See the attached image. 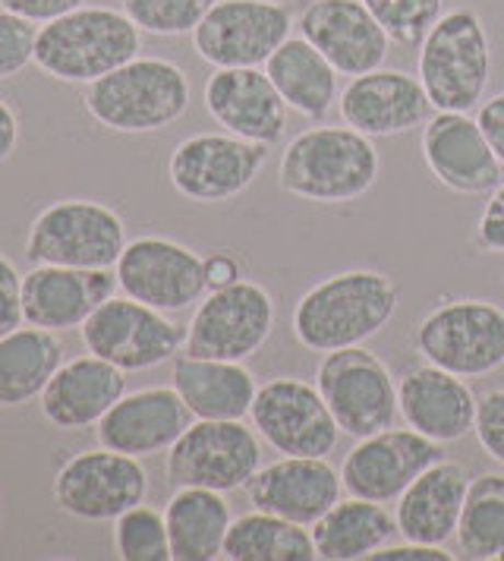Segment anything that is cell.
Segmentation results:
<instances>
[{
  "label": "cell",
  "instance_id": "obj_30",
  "mask_svg": "<svg viewBox=\"0 0 504 561\" xmlns=\"http://www.w3.org/2000/svg\"><path fill=\"white\" fill-rule=\"evenodd\" d=\"M174 561H215L225 556V539L233 517L225 492L183 485L164 505Z\"/></svg>",
  "mask_w": 504,
  "mask_h": 561
},
{
  "label": "cell",
  "instance_id": "obj_14",
  "mask_svg": "<svg viewBox=\"0 0 504 561\" xmlns=\"http://www.w3.org/2000/svg\"><path fill=\"white\" fill-rule=\"evenodd\" d=\"M290 7L280 0H218L193 28V48L215 70L265 67L290 38Z\"/></svg>",
  "mask_w": 504,
  "mask_h": 561
},
{
  "label": "cell",
  "instance_id": "obj_46",
  "mask_svg": "<svg viewBox=\"0 0 504 561\" xmlns=\"http://www.w3.org/2000/svg\"><path fill=\"white\" fill-rule=\"evenodd\" d=\"M20 146V117L10 104L0 99V164L10 161Z\"/></svg>",
  "mask_w": 504,
  "mask_h": 561
},
{
  "label": "cell",
  "instance_id": "obj_8",
  "mask_svg": "<svg viewBox=\"0 0 504 561\" xmlns=\"http://www.w3.org/2000/svg\"><path fill=\"white\" fill-rule=\"evenodd\" d=\"M420 357L460 379H479L504 366V309L492 300H451L416 325Z\"/></svg>",
  "mask_w": 504,
  "mask_h": 561
},
{
  "label": "cell",
  "instance_id": "obj_44",
  "mask_svg": "<svg viewBox=\"0 0 504 561\" xmlns=\"http://www.w3.org/2000/svg\"><path fill=\"white\" fill-rule=\"evenodd\" d=\"M376 561H451L454 556L445 552V546H426V542H410L403 539V546H381Z\"/></svg>",
  "mask_w": 504,
  "mask_h": 561
},
{
  "label": "cell",
  "instance_id": "obj_36",
  "mask_svg": "<svg viewBox=\"0 0 504 561\" xmlns=\"http://www.w3.org/2000/svg\"><path fill=\"white\" fill-rule=\"evenodd\" d=\"M388 38L401 48H420L432 26L445 16V0H363Z\"/></svg>",
  "mask_w": 504,
  "mask_h": 561
},
{
  "label": "cell",
  "instance_id": "obj_41",
  "mask_svg": "<svg viewBox=\"0 0 504 561\" xmlns=\"http://www.w3.org/2000/svg\"><path fill=\"white\" fill-rule=\"evenodd\" d=\"M473 243L482 253L504 255V180L489 193V203L479 215Z\"/></svg>",
  "mask_w": 504,
  "mask_h": 561
},
{
  "label": "cell",
  "instance_id": "obj_40",
  "mask_svg": "<svg viewBox=\"0 0 504 561\" xmlns=\"http://www.w3.org/2000/svg\"><path fill=\"white\" fill-rule=\"evenodd\" d=\"M23 322V275L16 272L10 255L0 250V337L16 332Z\"/></svg>",
  "mask_w": 504,
  "mask_h": 561
},
{
  "label": "cell",
  "instance_id": "obj_26",
  "mask_svg": "<svg viewBox=\"0 0 504 561\" xmlns=\"http://www.w3.org/2000/svg\"><path fill=\"white\" fill-rule=\"evenodd\" d=\"M126 394V373L121 366L95 357H76L67 359L48 388L42 391L38 404L42 416L50 426L76 433V430H92L99 426L101 416L114 408Z\"/></svg>",
  "mask_w": 504,
  "mask_h": 561
},
{
  "label": "cell",
  "instance_id": "obj_27",
  "mask_svg": "<svg viewBox=\"0 0 504 561\" xmlns=\"http://www.w3.org/2000/svg\"><path fill=\"white\" fill-rule=\"evenodd\" d=\"M467 485L470 477L460 463L445 458L432 463L398 499V534L410 542L445 546L451 536H457Z\"/></svg>",
  "mask_w": 504,
  "mask_h": 561
},
{
  "label": "cell",
  "instance_id": "obj_28",
  "mask_svg": "<svg viewBox=\"0 0 504 561\" xmlns=\"http://www.w3.org/2000/svg\"><path fill=\"white\" fill-rule=\"evenodd\" d=\"M171 385L196 420H243L250 416L259 385L243 363L176 354Z\"/></svg>",
  "mask_w": 504,
  "mask_h": 561
},
{
  "label": "cell",
  "instance_id": "obj_45",
  "mask_svg": "<svg viewBox=\"0 0 504 561\" xmlns=\"http://www.w3.org/2000/svg\"><path fill=\"white\" fill-rule=\"evenodd\" d=\"M205 278H208V290L227 287V284L243 278V262L230 250H215L205 259Z\"/></svg>",
  "mask_w": 504,
  "mask_h": 561
},
{
  "label": "cell",
  "instance_id": "obj_2",
  "mask_svg": "<svg viewBox=\"0 0 504 561\" xmlns=\"http://www.w3.org/2000/svg\"><path fill=\"white\" fill-rule=\"evenodd\" d=\"M378 149L353 127L302 129L277 164V186L302 203L341 205L366 196L378 180Z\"/></svg>",
  "mask_w": 504,
  "mask_h": 561
},
{
  "label": "cell",
  "instance_id": "obj_19",
  "mask_svg": "<svg viewBox=\"0 0 504 561\" xmlns=\"http://www.w3.org/2000/svg\"><path fill=\"white\" fill-rule=\"evenodd\" d=\"M423 158L432 178L457 196H489L504 180V164L479 124L460 111H438L423 127Z\"/></svg>",
  "mask_w": 504,
  "mask_h": 561
},
{
  "label": "cell",
  "instance_id": "obj_39",
  "mask_svg": "<svg viewBox=\"0 0 504 561\" xmlns=\"http://www.w3.org/2000/svg\"><path fill=\"white\" fill-rule=\"evenodd\" d=\"M473 433H477L482 451L504 467V388L485 391L479 398Z\"/></svg>",
  "mask_w": 504,
  "mask_h": 561
},
{
  "label": "cell",
  "instance_id": "obj_1",
  "mask_svg": "<svg viewBox=\"0 0 504 561\" xmlns=\"http://www.w3.org/2000/svg\"><path fill=\"white\" fill-rule=\"evenodd\" d=\"M401 290L391 275L351 268L312 284L294 307V334L302 347L331 354L376 337L398 312Z\"/></svg>",
  "mask_w": 504,
  "mask_h": 561
},
{
  "label": "cell",
  "instance_id": "obj_34",
  "mask_svg": "<svg viewBox=\"0 0 504 561\" xmlns=\"http://www.w3.org/2000/svg\"><path fill=\"white\" fill-rule=\"evenodd\" d=\"M457 546L463 559L504 556V477L482 473L467 485L457 524Z\"/></svg>",
  "mask_w": 504,
  "mask_h": 561
},
{
  "label": "cell",
  "instance_id": "obj_32",
  "mask_svg": "<svg viewBox=\"0 0 504 561\" xmlns=\"http://www.w3.org/2000/svg\"><path fill=\"white\" fill-rule=\"evenodd\" d=\"M64 366V341L48 329H16L0 337V408H23L42 398Z\"/></svg>",
  "mask_w": 504,
  "mask_h": 561
},
{
  "label": "cell",
  "instance_id": "obj_20",
  "mask_svg": "<svg viewBox=\"0 0 504 561\" xmlns=\"http://www.w3.org/2000/svg\"><path fill=\"white\" fill-rule=\"evenodd\" d=\"M432 102L420 77L403 70H369L353 77L337 95V114L347 127L359 129L369 139L401 136L416 127H426L432 117Z\"/></svg>",
  "mask_w": 504,
  "mask_h": 561
},
{
  "label": "cell",
  "instance_id": "obj_29",
  "mask_svg": "<svg viewBox=\"0 0 504 561\" xmlns=\"http://www.w3.org/2000/svg\"><path fill=\"white\" fill-rule=\"evenodd\" d=\"M316 556L325 561H353L373 559L381 546H388L398 534L394 514L381 502L369 499H344L309 527Z\"/></svg>",
  "mask_w": 504,
  "mask_h": 561
},
{
  "label": "cell",
  "instance_id": "obj_6",
  "mask_svg": "<svg viewBox=\"0 0 504 561\" xmlns=\"http://www.w3.org/2000/svg\"><path fill=\"white\" fill-rule=\"evenodd\" d=\"M124 218L99 199H60L38 211L25 233L32 265L114 268L126 250Z\"/></svg>",
  "mask_w": 504,
  "mask_h": 561
},
{
  "label": "cell",
  "instance_id": "obj_25",
  "mask_svg": "<svg viewBox=\"0 0 504 561\" xmlns=\"http://www.w3.org/2000/svg\"><path fill=\"white\" fill-rule=\"evenodd\" d=\"M398 404L403 423L438 445L460 442L477 426L479 398L470 391V385L432 363H423L403 376L398 385Z\"/></svg>",
  "mask_w": 504,
  "mask_h": 561
},
{
  "label": "cell",
  "instance_id": "obj_33",
  "mask_svg": "<svg viewBox=\"0 0 504 561\" xmlns=\"http://www.w3.org/2000/svg\"><path fill=\"white\" fill-rule=\"evenodd\" d=\"M230 561H312L316 542L309 527L284 520L268 511H250L233 517L225 539V556Z\"/></svg>",
  "mask_w": 504,
  "mask_h": 561
},
{
  "label": "cell",
  "instance_id": "obj_9",
  "mask_svg": "<svg viewBox=\"0 0 504 561\" xmlns=\"http://www.w3.org/2000/svg\"><path fill=\"white\" fill-rule=\"evenodd\" d=\"M275 329V300L259 280L208 290L186 325L183 354L243 363L265 347Z\"/></svg>",
  "mask_w": 504,
  "mask_h": 561
},
{
  "label": "cell",
  "instance_id": "obj_23",
  "mask_svg": "<svg viewBox=\"0 0 504 561\" xmlns=\"http://www.w3.org/2000/svg\"><path fill=\"white\" fill-rule=\"evenodd\" d=\"M196 416L183 404V398L171 388H139L126 391L124 398L101 416L95 426L99 445L124 451L133 458H149L168 451Z\"/></svg>",
  "mask_w": 504,
  "mask_h": 561
},
{
  "label": "cell",
  "instance_id": "obj_24",
  "mask_svg": "<svg viewBox=\"0 0 504 561\" xmlns=\"http://www.w3.org/2000/svg\"><path fill=\"white\" fill-rule=\"evenodd\" d=\"M341 492V470L334 473L325 458L297 455H284L268 467H259V473L247 485L252 508L268 511L302 527H312L331 505H337Z\"/></svg>",
  "mask_w": 504,
  "mask_h": 561
},
{
  "label": "cell",
  "instance_id": "obj_17",
  "mask_svg": "<svg viewBox=\"0 0 504 561\" xmlns=\"http://www.w3.org/2000/svg\"><path fill=\"white\" fill-rule=\"evenodd\" d=\"M442 445L416 430H381L376 435L356 438L341 463V483L356 499L369 502H398L403 489L423 470L442 460Z\"/></svg>",
  "mask_w": 504,
  "mask_h": 561
},
{
  "label": "cell",
  "instance_id": "obj_11",
  "mask_svg": "<svg viewBox=\"0 0 504 561\" xmlns=\"http://www.w3.org/2000/svg\"><path fill=\"white\" fill-rule=\"evenodd\" d=\"M50 492L54 505L67 517L104 524L146 502L149 473L139 458L99 445L67 460L57 470Z\"/></svg>",
  "mask_w": 504,
  "mask_h": 561
},
{
  "label": "cell",
  "instance_id": "obj_22",
  "mask_svg": "<svg viewBox=\"0 0 504 561\" xmlns=\"http://www.w3.org/2000/svg\"><path fill=\"white\" fill-rule=\"evenodd\" d=\"M117 275L111 268H70V265H35L23 278L25 325L48 332L82 329L95 309L114 297Z\"/></svg>",
  "mask_w": 504,
  "mask_h": 561
},
{
  "label": "cell",
  "instance_id": "obj_13",
  "mask_svg": "<svg viewBox=\"0 0 504 561\" xmlns=\"http://www.w3.org/2000/svg\"><path fill=\"white\" fill-rule=\"evenodd\" d=\"M268 149L262 142L240 139L233 133H196L176 142L168 178L183 199L202 205L227 203L247 193L262 174Z\"/></svg>",
  "mask_w": 504,
  "mask_h": 561
},
{
  "label": "cell",
  "instance_id": "obj_21",
  "mask_svg": "<svg viewBox=\"0 0 504 561\" xmlns=\"http://www.w3.org/2000/svg\"><path fill=\"white\" fill-rule=\"evenodd\" d=\"M205 111L211 121L227 133L262 142V146H277L287 129V104L259 67H221L205 82Z\"/></svg>",
  "mask_w": 504,
  "mask_h": 561
},
{
  "label": "cell",
  "instance_id": "obj_42",
  "mask_svg": "<svg viewBox=\"0 0 504 561\" xmlns=\"http://www.w3.org/2000/svg\"><path fill=\"white\" fill-rule=\"evenodd\" d=\"M85 0H0V10H10L16 16H23L35 26H45L50 20L70 13L76 7H82Z\"/></svg>",
  "mask_w": 504,
  "mask_h": 561
},
{
  "label": "cell",
  "instance_id": "obj_18",
  "mask_svg": "<svg viewBox=\"0 0 504 561\" xmlns=\"http://www.w3.org/2000/svg\"><path fill=\"white\" fill-rule=\"evenodd\" d=\"M300 35L322 51L337 77H363L391 54L388 32L363 0H309L300 13Z\"/></svg>",
  "mask_w": 504,
  "mask_h": 561
},
{
  "label": "cell",
  "instance_id": "obj_35",
  "mask_svg": "<svg viewBox=\"0 0 504 561\" xmlns=\"http://www.w3.org/2000/svg\"><path fill=\"white\" fill-rule=\"evenodd\" d=\"M114 549L124 561H171V536L164 511L136 505L114 520Z\"/></svg>",
  "mask_w": 504,
  "mask_h": 561
},
{
  "label": "cell",
  "instance_id": "obj_38",
  "mask_svg": "<svg viewBox=\"0 0 504 561\" xmlns=\"http://www.w3.org/2000/svg\"><path fill=\"white\" fill-rule=\"evenodd\" d=\"M35 38H38L35 23L10 10H0V82L20 77L28 64H35Z\"/></svg>",
  "mask_w": 504,
  "mask_h": 561
},
{
  "label": "cell",
  "instance_id": "obj_37",
  "mask_svg": "<svg viewBox=\"0 0 504 561\" xmlns=\"http://www.w3.org/2000/svg\"><path fill=\"white\" fill-rule=\"evenodd\" d=\"M126 16L149 35H193V28L205 20V13L218 0H121Z\"/></svg>",
  "mask_w": 504,
  "mask_h": 561
},
{
  "label": "cell",
  "instance_id": "obj_31",
  "mask_svg": "<svg viewBox=\"0 0 504 561\" xmlns=\"http://www.w3.org/2000/svg\"><path fill=\"white\" fill-rule=\"evenodd\" d=\"M265 73L284 104L306 121H325L337 102V70L306 38H287L268 60Z\"/></svg>",
  "mask_w": 504,
  "mask_h": 561
},
{
  "label": "cell",
  "instance_id": "obj_3",
  "mask_svg": "<svg viewBox=\"0 0 504 561\" xmlns=\"http://www.w3.org/2000/svg\"><path fill=\"white\" fill-rule=\"evenodd\" d=\"M142 51V28L114 7H76L35 38V67L70 85H89Z\"/></svg>",
  "mask_w": 504,
  "mask_h": 561
},
{
  "label": "cell",
  "instance_id": "obj_10",
  "mask_svg": "<svg viewBox=\"0 0 504 561\" xmlns=\"http://www.w3.org/2000/svg\"><path fill=\"white\" fill-rule=\"evenodd\" d=\"M262 467L259 433L243 420H193L168 448L164 477L174 489L199 485L215 492L247 489Z\"/></svg>",
  "mask_w": 504,
  "mask_h": 561
},
{
  "label": "cell",
  "instance_id": "obj_4",
  "mask_svg": "<svg viewBox=\"0 0 504 561\" xmlns=\"http://www.w3.org/2000/svg\"><path fill=\"white\" fill-rule=\"evenodd\" d=\"M190 77L168 57H133L114 73L89 82L82 95L92 121L114 133L171 127L190 111Z\"/></svg>",
  "mask_w": 504,
  "mask_h": 561
},
{
  "label": "cell",
  "instance_id": "obj_5",
  "mask_svg": "<svg viewBox=\"0 0 504 561\" xmlns=\"http://www.w3.org/2000/svg\"><path fill=\"white\" fill-rule=\"evenodd\" d=\"M416 77L435 111H473L492 79V45L477 10L445 13L420 45Z\"/></svg>",
  "mask_w": 504,
  "mask_h": 561
},
{
  "label": "cell",
  "instance_id": "obj_12",
  "mask_svg": "<svg viewBox=\"0 0 504 561\" xmlns=\"http://www.w3.org/2000/svg\"><path fill=\"white\" fill-rule=\"evenodd\" d=\"M89 354L121 366L124 373H146L183 351L186 329L171 322L161 309L133 297H107L79 329Z\"/></svg>",
  "mask_w": 504,
  "mask_h": 561
},
{
  "label": "cell",
  "instance_id": "obj_16",
  "mask_svg": "<svg viewBox=\"0 0 504 561\" xmlns=\"http://www.w3.org/2000/svg\"><path fill=\"white\" fill-rule=\"evenodd\" d=\"M114 275L126 297L161 312L190 309L208 294L205 259L171 237L129 240L114 265Z\"/></svg>",
  "mask_w": 504,
  "mask_h": 561
},
{
  "label": "cell",
  "instance_id": "obj_43",
  "mask_svg": "<svg viewBox=\"0 0 504 561\" xmlns=\"http://www.w3.org/2000/svg\"><path fill=\"white\" fill-rule=\"evenodd\" d=\"M477 124L482 129V136H485V142L492 146L495 158L504 164V92L482 102L477 114Z\"/></svg>",
  "mask_w": 504,
  "mask_h": 561
},
{
  "label": "cell",
  "instance_id": "obj_7",
  "mask_svg": "<svg viewBox=\"0 0 504 561\" xmlns=\"http://www.w3.org/2000/svg\"><path fill=\"white\" fill-rule=\"evenodd\" d=\"M316 388L325 398L337 430L351 438L391 430L401 416L391 369L363 344L325 354L316 369Z\"/></svg>",
  "mask_w": 504,
  "mask_h": 561
},
{
  "label": "cell",
  "instance_id": "obj_15",
  "mask_svg": "<svg viewBox=\"0 0 504 561\" xmlns=\"http://www.w3.org/2000/svg\"><path fill=\"white\" fill-rule=\"evenodd\" d=\"M250 416L259 438L280 455L325 458L341 435L319 388L297 376H277L259 385Z\"/></svg>",
  "mask_w": 504,
  "mask_h": 561
},
{
  "label": "cell",
  "instance_id": "obj_47",
  "mask_svg": "<svg viewBox=\"0 0 504 561\" xmlns=\"http://www.w3.org/2000/svg\"><path fill=\"white\" fill-rule=\"evenodd\" d=\"M0 524H3V511H0Z\"/></svg>",
  "mask_w": 504,
  "mask_h": 561
}]
</instances>
